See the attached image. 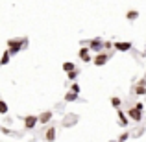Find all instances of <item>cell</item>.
<instances>
[{"mask_svg":"<svg viewBox=\"0 0 146 142\" xmlns=\"http://www.w3.org/2000/svg\"><path fill=\"white\" fill-rule=\"evenodd\" d=\"M7 111H9L7 103L4 102V100H0V114H2V116H6V114H7Z\"/></svg>","mask_w":146,"mask_h":142,"instance_id":"16","label":"cell"},{"mask_svg":"<svg viewBox=\"0 0 146 142\" xmlns=\"http://www.w3.org/2000/svg\"><path fill=\"white\" fill-rule=\"evenodd\" d=\"M109 102H111V105H113L115 109H120V105H122V100L118 98V96H111V100H109Z\"/></svg>","mask_w":146,"mask_h":142,"instance_id":"15","label":"cell"},{"mask_svg":"<svg viewBox=\"0 0 146 142\" xmlns=\"http://www.w3.org/2000/svg\"><path fill=\"white\" fill-rule=\"evenodd\" d=\"M11 61V55H9V52L7 50H4L2 52V57H0V67H6L7 63Z\"/></svg>","mask_w":146,"mask_h":142,"instance_id":"12","label":"cell"},{"mask_svg":"<svg viewBox=\"0 0 146 142\" xmlns=\"http://www.w3.org/2000/svg\"><path fill=\"white\" fill-rule=\"evenodd\" d=\"M109 57H111V53H109V52H100V53H96V55H94L91 61H93L94 67H104V65L109 61Z\"/></svg>","mask_w":146,"mask_h":142,"instance_id":"3","label":"cell"},{"mask_svg":"<svg viewBox=\"0 0 146 142\" xmlns=\"http://www.w3.org/2000/svg\"><path fill=\"white\" fill-rule=\"evenodd\" d=\"M137 85H143V87H146V78H143V79H139V81H137Z\"/></svg>","mask_w":146,"mask_h":142,"instance_id":"25","label":"cell"},{"mask_svg":"<svg viewBox=\"0 0 146 142\" xmlns=\"http://www.w3.org/2000/svg\"><path fill=\"white\" fill-rule=\"evenodd\" d=\"M113 48L117 50V52H129V50L133 48V44L129 43V41H115Z\"/></svg>","mask_w":146,"mask_h":142,"instance_id":"5","label":"cell"},{"mask_svg":"<svg viewBox=\"0 0 146 142\" xmlns=\"http://www.w3.org/2000/svg\"><path fill=\"white\" fill-rule=\"evenodd\" d=\"M78 74H80V70H78V68H74V70L67 72V78H68V81H74V79L78 78Z\"/></svg>","mask_w":146,"mask_h":142,"instance_id":"17","label":"cell"},{"mask_svg":"<svg viewBox=\"0 0 146 142\" xmlns=\"http://www.w3.org/2000/svg\"><path fill=\"white\" fill-rule=\"evenodd\" d=\"M70 92L80 94V85H78V83H72V85H70Z\"/></svg>","mask_w":146,"mask_h":142,"instance_id":"23","label":"cell"},{"mask_svg":"<svg viewBox=\"0 0 146 142\" xmlns=\"http://www.w3.org/2000/svg\"><path fill=\"white\" fill-rule=\"evenodd\" d=\"M124 113H126V116H128V120H133V122H137V124L143 120V113H139L135 107H129V109L124 111Z\"/></svg>","mask_w":146,"mask_h":142,"instance_id":"6","label":"cell"},{"mask_svg":"<svg viewBox=\"0 0 146 142\" xmlns=\"http://www.w3.org/2000/svg\"><path fill=\"white\" fill-rule=\"evenodd\" d=\"M128 139H129V133H128V131H124L120 137H118V142H126Z\"/></svg>","mask_w":146,"mask_h":142,"instance_id":"22","label":"cell"},{"mask_svg":"<svg viewBox=\"0 0 146 142\" xmlns=\"http://www.w3.org/2000/svg\"><path fill=\"white\" fill-rule=\"evenodd\" d=\"M113 48V43L111 41H104V50H111Z\"/></svg>","mask_w":146,"mask_h":142,"instance_id":"24","label":"cell"},{"mask_svg":"<svg viewBox=\"0 0 146 142\" xmlns=\"http://www.w3.org/2000/svg\"><path fill=\"white\" fill-rule=\"evenodd\" d=\"M126 18H128L129 22H135L137 18H139V11H137V9H129V11H126Z\"/></svg>","mask_w":146,"mask_h":142,"instance_id":"11","label":"cell"},{"mask_svg":"<svg viewBox=\"0 0 146 142\" xmlns=\"http://www.w3.org/2000/svg\"><path fill=\"white\" fill-rule=\"evenodd\" d=\"M22 122H24V129H28V131L35 129V125L39 124L35 114H28V116H24V118H22Z\"/></svg>","mask_w":146,"mask_h":142,"instance_id":"4","label":"cell"},{"mask_svg":"<svg viewBox=\"0 0 146 142\" xmlns=\"http://www.w3.org/2000/svg\"><path fill=\"white\" fill-rule=\"evenodd\" d=\"M26 46H28V39H26V37H22V39H9L6 50L9 52V55H17V53L22 52Z\"/></svg>","mask_w":146,"mask_h":142,"instance_id":"1","label":"cell"},{"mask_svg":"<svg viewBox=\"0 0 146 142\" xmlns=\"http://www.w3.org/2000/svg\"><path fill=\"white\" fill-rule=\"evenodd\" d=\"M135 94H137V96H146V87L135 85Z\"/></svg>","mask_w":146,"mask_h":142,"instance_id":"19","label":"cell"},{"mask_svg":"<svg viewBox=\"0 0 146 142\" xmlns=\"http://www.w3.org/2000/svg\"><path fill=\"white\" fill-rule=\"evenodd\" d=\"M117 111V118H118V124L122 125V127H128V124H129V120H128V116H126V113L122 109H115Z\"/></svg>","mask_w":146,"mask_h":142,"instance_id":"9","label":"cell"},{"mask_svg":"<svg viewBox=\"0 0 146 142\" xmlns=\"http://www.w3.org/2000/svg\"><path fill=\"white\" fill-rule=\"evenodd\" d=\"M78 55H80V59L83 61V63H89L91 59H93V57H91V50L87 48V46H82L78 50Z\"/></svg>","mask_w":146,"mask_h":142,"instance_id":"8","label":"cell"},{"mask_svg":"<svg viewBox=\"0 0 146 142\" xmlns=\"http://www.w3.org/2000/svg\"><path fill=\"white\" fill-rule=\"evenodd\" d=\"M0 131L4 133V135H17L15 131H11V129H7V127H4V125H0Z\"/></svg>","mask_w":146,"mask_h":142,"instance_id":"20","label":"cell"},{"mask_svg":"<svg viewBox=\"0 0 146 142\" xmlns=\"http://www.w3.org/2000/svg\"><path fill=\"white\" fill-rule=\"evenodd\" d=\"M52 118H54V113L52 111H43V113L37 116V122H41V125H46L52 122Z\"/></svg>","mask_w":146,"mask_h":142,"instance_id":"7","label":"cell"},{"mask_svg":"<svg viewBox=\"0 0 146 142\" xmlns=\"http://www.w3.org/2000/svg\"><path fill=\"white\" fill-rule=\"evenodd\" d=\"M65 102H78V94H76V92H70V90H67V94H65Z\"/></svg>","mask_w":146,"mask_h":142,"instance_id":"13","label":"cell"},{"mask_svg":"<svg viewBox=\"0 0 146 142\" xmlns=\"http://www.w3.org/2000/svg\"><path fill=\"white\" fill-rule=\"evenodd\" d=\"M74 68H76V65L72 63V61H65L63 63V70L65 72H70V70H74Z\"/></svg>","mask_w":146,"mask_h":142,"instance_id":"18","label":"cell"},{"mask_svg":"<svg viewBox=\"0 0 146 142\" xmlns=\"http://www.w3.org/2000/svg\"><path fill=\"white\" fill-rule=\"evenodd\" d=\"M133 107H135V109L139 111V113H144V103H143V102H137Z\"/></svg>","mask_w":146,"mask_h":142,"instance_id":"21","label":"cell"},{"mask_svg":"<svg viewBox=\"0 0 146 142\" xmlns=\"http://www.w3.org/2000/svg\"><path fill=\"white\" fill-rule=\"evenodd\" d=\"M44 140H46V142H54V140H56V125H48L46 133H44Z\"/></svg>","mask_w":146,"mask_h":142,"instance_id":"10","label":"cell"},{"mask_svg":"<svg viewBox=\"0 0 146 142\" xmlns=\"http://www.w3.org/2000/svg\"><path fill=\"white\" fill-rule=\"evenodd\" d=\"M76 120H78V116H74V114L70 116V114H68V116H65V122H63V125H65V127H70V125L74 124Z\"/></svg>","mask_w":146,"mask_h":142,"instance_id":"14","label":"cell"},{"mask_svg":"<svg viewBox=\"0 0 146 142\" xmlns=\"http://www.w3.org/2000/svg\"><path fill=\"white\" fill-rule=\"evenodd\" d=\"M87 48H89L91 52L100 53V52H104V41L100 39V37H93L91 41H87Z\"/></svg>","mask_w":146,"mask_h":142,"instance_id":"2","label":"cell"}]
</instances>
